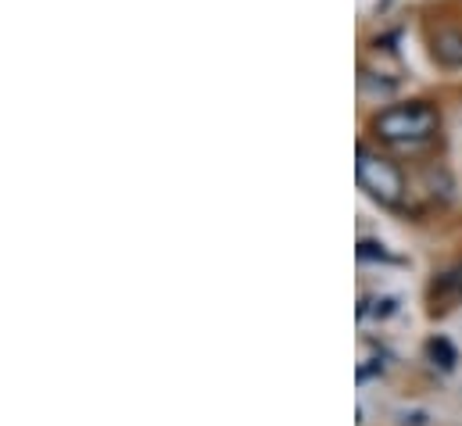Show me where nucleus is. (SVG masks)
I'll list each match as a JSON object with an SVG mask.
<instances>
[{"instance_id": "f03ea898", "label": "nucleus", "mask_w": 462, "mask_h": 426, "mask_svg": "<svg viewBox=\"0 0 462 426\" xmlns=\"http://www.w3.org/2000/svg\"><path fill=\"white\" fill-rule=\"evenodd\" d=\"M355 176H358V187H362L373 201H380V205H387V208L402 205L405 180H402V172H398V165H394V162H387V158L373 154L369 147H358Z\"/></svg>"}, {"instance_id": "f257e3e1", "label": "nucleus", "mask_w": 462, "mask_h": 426, "mask_svg": "<svg viewBox=\"0 0 462 426\" xmlns=\"http://www.w3.org/2000/svg\"><path fill=\"white\" fill-rule=\"evenodd\" d=\"M438 111L423 101H412V105H394L387 111H380L373 118V129L380 140L387 144H398V147H416V144H427L434 133H438Z\"/></svg>"}, {"instance_id": "7ed1b4c3", "label": "nucleus", "mask_w": 462, "mask_h": 426, "mask_svg": "<svg viewBox=\"0 0 462 426\" xmlns=\"http://www.w3.org/2000/svg\"><path fill=\"white\" fill-rule=\"evenodd\" d=\"M434 54H438L445 65H462V36L459 32H441Z\"/></svg>"}]
</instances>
